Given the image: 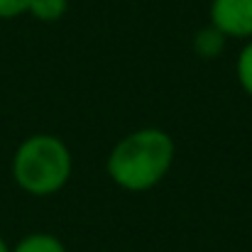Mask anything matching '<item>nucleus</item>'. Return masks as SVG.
<instances>
[{
    "label": "nucleus",
    "instance_id": "obj_3",
    "mask_svg": "<svg viewBox=\"0 0 252 252\" xmlns=\"http://www.w3.org/2000/svg\"><path fill=\"white\" fill-rule=\"evenodd\" d=\"M211 25L233 39L252 37V0H211Z\"/></svg>",
    "mask_w": 252,
    "mask_h": 252
},
{
    "label": "nucleus",
    "instance_id": "obj_7",
    "mask_svg": "<svg viewBox=\"0 0 252 252\" xmlns=\"http://www.w3.org/2000/svg\"><path fill=\"white\" fill-rule=\"evenodd\" d=\"M238 81L243 86V91L252 98V42H248L240 54H238Z\"/></svg>",
    "mask_w": 252,
    "mask_h": 252
},
{
    "label": "nucleus",
    "instance_id": "obj_4",
    "mask_svg": "<svg viewBox=\"0 0 252 252\" xmlns=\"http://www.w3.org/2000/svg\"><path fill=\"white\" fill-rule=\"evenodd\" d=\"M225 39H228V37H225L220 30H216L213 25H208V27H203V30L196 32V37H193V52H196L201 59H216V57L223 54Z\"/></svg>",
    "mask_w": 252,
    "mask_h": 252
},
{
    "label": "nucleus",
    "instance_id": "obj_5",
    "mask_svg": "<svg viewBox=\"0 0 252 252\" xmlns=\"http://www.w3.org/2000/svg\"><path fill=\"white\" fill-rule=\"evenodd\" d=\"M10 252H66V248L52 233H30L15 248H10Z\"/></svg>",
    "mask_w": 252,
    "mask_h": 252
},
{
    "label": "nucleus",
    "instance_id": "obj_8",
    "mask_svg": "<svg viewBox=\"0 0 252 252\" xmlns=\"http://www.w3.org/2000/svg\"><path fill=\"white\" fill-rule=\"evenodd\" d=\"M30 7V0H0V20H12L25 15Z\"/></svg>",
    "mask_w": 252,
    "mask_h": 252
},
{
    "label": "nucleus",
    "instance_id": "obj_2",
    "mask_svg": "<svg viewBox=\"0 0 252 252\" xmlns=\"http://www.w3.org/2000/svg\"><path fill=\"white\" fill-rule=\"evenodd\" d=\"M74 171V157L69 145L49 132H37L25 137L12 155L15 184L37 198L62 191Z\"/></svg>",
    "mask_w": 252,
    "mask_h": 252
},
{
    "label": "nucleus",
    "instance_id": "obj_6",
    "mask_svg": "<svg viewBox=\"0 0 252 252\" xmlns=\"http://www.w3.org/2000/svg\"><path fill=\"white\" fill-rule=\"evenodd\" d=\"M69 10V0H30L27 12L39 22H59Z\"/></svg>",
    "mask_w": 252,
    "mask_h": 252
},
{
    "label": "nucleus",
    "instance_id": "obj_9",
    "mask_svg": "<svg viewBox=\"0 0 252 252\" xmlns=\"http://www.w3.org/2000/svg\"><path fill=\"white\" fill-rule=\"evenodd\" d=\"M0 252H10V245L5 243V238L0 235Z\"/></svg>",
    "mask_w": 252,
    "mask_h": 252
},
{
    "label": "nucleus",
    "instance_id": "obj_1",
    "mask_svg": "<svg viewBox=\"0 0 252 252\" xmlns=\"http://www.w3.org/2000/svg\"><path fill=\"white\" fill-rule=\"evenodd\" d=\"M174 140L159 127H142L125 135L108 155V176L125 191L140 193L155 189L174 164Z\"/></svg>",
    "mask_w": 252,
    "mask_h": 252
}]
</instances>
